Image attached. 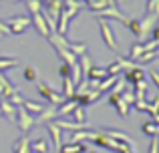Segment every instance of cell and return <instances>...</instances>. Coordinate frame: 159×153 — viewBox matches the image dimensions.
<instances>
[{"instance_id":"6da1fadb","label":"cell","mask_w":159,"mask_h":153,"mask_svg":"<svg viewBox=\"0 0 159 153\" xmlns=\"http://www.w3.org/2000/svg\"><path fill=\"white\" fill-rule=\"evenodd\" d=\"M36 87H39V93H40V97H43L44 101L48 103V105H54V107H58L62 101H65L62 93H57V91H52L51 87L47 85V83H43V81H36Z\"/></svg>"},{"instance_id":"7a4b0ae2","label":"cell","mask_w":159,"mask_h":153,"mask_svg":"<svg viewBox=\"0 0 159 153\" xmlns=\"http://www.w3.org/2000/svg\"><path fill=\"white\" fill-rule=\"evenodd\" d=\"M16 123H18V127H20V131H30L32 127L36 125V119H34V115H30L24 107H18L16 109V119H14Z\"/></svg>"},{"instance_id":"3957f363","label":"cell","mask_w":159,"mask_h":153,"mask_svg":"<svg viewBox=\"0 0 159 153\" xmlns=\"http://www.w3.org/2000/svg\"><path fill=\"white\" fill-rule=\"evenodd\" d=\"M99 28H101L103 43H105V44H107L109 48H111L113 52H117L119 48H117V40H115V34H113V28H111V24H109L105 18H99Z\"/></svg>"},{"instance_id":"277c9868","label":"cell","mask_w":159,"mask_h":153,"mask_svg":"<svg viewBox=\"0 0 159 153\" xmlns=\"http://www.w3.org/2000/svg\"><path fill=\"white\" fill-rule=\"evenodd\" d=\"M10 34H22L28 26H30V16H14V18L6 20Z\"/></svg>"},{"instance_id":"5b68a950","label":"cell","mask_w":159,"mask_h":153,"mask_svg":"<svg viewBox=\"0 0 159 153\" xmlns=\"http://www.w3.org/2000/svg\"><path fill=\"white\" fill-rule=\"evenodd\" d=\"M30 24H34L36 30H39V34L44 36V38H48V36L52 34L51 28H48V24H47V20H44V16H43V12H39V14H32Z\"/></svg>"},{"instance_id":"8992f818","label":"cell","mask_w":159,"mask_h":153,"mask_svg":"<svg viewBox=\"0 0 159 153\" xmlns=\"http://www.w3.org/2000/svg\"><path fill=\"white\" fill-rule=\"evenodd\" d=\"M95 16L97 18H117V20H121V22H125L127 20V16L121 12V8H115V6H109V8H103V10H99V12H95Z\"/></svg>"},{"instance_id":"52a82bcc","label":"cell","mask_w":159,"mask_h":153,"mask_svg":"<svg viewBox=\"0 0 159 153\" xmlns=\"http://www.w3.org/2000/svg\"><path fill=\"white\" fill-rule=\"evenodd\" d=\"M103 131H105V133L109 135V137L111 139H115L117 143H129V145H133L135 147V141H133L131 137H129L127 133H125V131H117V129H107V127H101Z\"/></svg>"},{"instance_id":"ba28073f","label":"cell","mask_w":159,"mask_h":153,"mask_svg":"<svg viewBox=\"0 0 159 153\" xmlns=\"http://www.w3.org/2000/svg\"><path fill=\"white\" fill-rule=\"evenodd\" d=\"M54 119H58V113H57V107L54 105H48L43 109V113H39L36 117V123H51Z\"/></svg>"},{"instance_id":"9c48e42d","label":"cell","mask_w":159,"mask_h":153,"mask_svg":"<svg viewBox=\"0 0 159 153\" xmlns=\"http://www.w3.org/2000/svg\"><path fill=\"white\" fill-rule=\"evenodd\" d=\"M16 109H18V107L12 105L6 97L0 99V111H2V115H6L8 121H14V119H16Z\"/></svg>"},{"instance_id":"30bf717a","label":"cell","mask_w":159,"mask_h":153,"mask_svg":"<svg viewBox=\"0 0 159 153\" xmlns=\"http://www.w3.org/2000/svg\"><path fill=\"white\" fill-rule=\"evenodd\" d=\"M125 81L131 83V85H137L139 81H143V67L137 65V67H133V69H127V71H125Z\"/></svg>"},{"instance_id":"8fae6325","label":"cell","mask_w":159,"mask_h":153,"mask_svg":"<svg viewBox=\"0 0 159 153\" xmlns=\"http://www.w3.org/2000/svg\"><path fill=\"white\" fill-rule=\"evenodd\" d=\"M85 79H105V77H109V73H107V67H97V65H91L89 69H87L85 73Z\"/></svg>"},{"instance_id":"7c38bea8","label":"cell","mask_w":159,"mask_h":153,"mask_svg":"<svg viewBox=\"0 0 159 153\" xmlns=\"http://www.w3.org/2000/svg\"><path fill=\"white\" fill-rule=\"evenodd\" d=\"M87 151V143H79V141H70L66 145H61L58 153H85Z\"/></svg>"},{"instance_id":"4fadbf2b","label":"cell","mask_w":159,"mask_h":153,"mask_svg":"<svg viewBox=\"0 0 159 153\" xmlns=\"http://www.w3.org/2000/svg\"><path fill=\"white\" fill-rule=\"evenodd\" d=\"M48 125V133H51V137H52V143H54V151L58 153V149H61V127L57 125L54 121H51V123H47Z\"/></svg>"},{"instance_id":"5bb4252c","label":"cell","mask_w":159,"mask_h":153,"mask_svg":"<svg viewBox=\"0 0 159 153\" xmlns=\"http://www.w3.org/2000/svg\"><path fill=\"white\" fill-rule=\"evenodd\" d=\"M20 107H24V109H26L30 115H39V113H43V109L47 105H44V103H40V101H28V99H24Z\"/></svg>"},{"instance_id":"9a60e30c","label":"cell","mask_w":159,"mask_h":153,"mask_svg":"<svg viewBox=\"0 0 159 153\" xmlns=\"http://www.w3.org/2000/svg\"><path fill=\"white\" fill-rule=\"evenodd\" d=\"M70 115H73L75 123H79V125H85V127H89V123H87V113H85V107L77 105L73 111H70Z\"/></svg>"},{"instance_id":"2e32d148","label":"cell","mask_w":159,"mask_h":153,"mask_svg":"<svg viewBox=\"0 0 159 153\" xmlns=\"http://www.w3.org/2000/svg\"><path fill=\"white\" fill-rule=\"evenodd\" d=\"M123 24L137 36V38H141V18H127Z\"/></svg>"},{"instance_id":"e0dca14e","label":"cell","mask_w":159,"mask_h":153,"mask_svg":"<svg viewBox=\"0 0 159 153\" xmlns=\"http://www.w3.org/2000/svg\"><path fill=\"white\" fill-rule=\"evenodd\" d=\"M30 145V153H48V143H47V139H36V141H32V143H28Z\"/></svg>"},{"instance_id":"ac0fdd59","label":"cell","mask_w":159,"mask_h":153,"mask_svg":"<svg viewBox=\"0 0 159 153\" xmlns=\"http://www.w3.org/2000/svg\"><path fill=\"white\" fill-rule=\"evenodd\" d=\"M143 52H145V48H143V43H141V40L133 43L131 51H129V61H137L141 55H143Z\"/></svg>"},{"instance_id":"d6986e66","label":"cell","mask_w":159,"mask_h":153,"mask_svg":"<svg viewBox=\"0 0 159 153\" xmlns=\"http://www.w3.org/2000/svg\"><path fill=\"white\" fill-rule=\"evenodd\" d=\"M157 56H159V48H155V51H145V52H143V55H141L137 61H139V65L143 67V65L151 63L153 59H157Z\"/></svg>"},{"instance_id":"ffe728a7","label":"cell","mask_w":159,"mask_h":153,"mask_svg":"<svg viewBox=\"0 0 159 153\" xmlns=\"http://www.w3.org/2000/svg\"><path fill=\"white\" fill-rule=\"evenodd\" d=\"M141 131H143L145 135H149V137H157V123L145 121L143 125H141Z\"/></svg>"},{"instance_id":"44dd1931","label":"cell","mask_w":159,"mask_h":153,"mask_svg":"<svg viewBox=\"0 0 159 153\" xmlns=\"http://www.w3.org/2000/svg\"><path fill=\"white\" fill-rule=\"evenodd\" d=\"M113 107L117 109V113H119L121 117H127V115H129V103H125L121 97L115 101V105H113Z\"/></svg>"},{"instance_id":"7402d4cb","label":"cell","mask_w":159,"mask_h":153,"mask_svg":"<svg viewBox=\"0 0 159 153\" xmlns=\"http://www.w3.org/2000/svg\"><path fill=\"white\" fill-rule=\"evenodd\" d=\"M14 67H16V59L14 56H0V71L14 69Z\"/></svg>"},{"instance_id":"603a6c76","label":"cell","mask_w":159,"mask_h":153,"mask_svg":"<svg viewBox=\"0 0 159 153\" xmlns=\"http://www.w3.org/2000/svg\"><path fill=\"white\" fill-rule=\"evenodd\" d=\"M145 14H153V16H157V18H159V0H147Z\"/></svg>"},{"instance_id":"cb8c5ba5","label":"cell","mask_w":159,"mask_h":153,"mask_svg":"<svg viewBox=\"0 0 159 153\" xmlns=\"http://www.w3.org/2000/svg\"><path fill=\"white\" fill-rule=\"evenodd\" d=\"M22 75H24V79H26L28 83H36V81H39V73H36L34 67H26Z\"/></svg>"},{"instance_id":"d4e9b609","label":"cell","mask_w":159,"mask_h":153,"mask_svg":"<svg viewBox=\"0 0 159 153\" xmlns=\"http://www.w3.org/2000/svg\"><path fill=\"white\" fill-rule=\"evenodd\" d=\"M26 8L32 14H39V12H43V2L40 0H26Z\"/></svg>"},{"instance_id":"484cf974","label":"cell","mask_w":159,"mask_h":153,"mask_svg":"<svg viewBox=\"0 0 159 153\" xmlns=\"http://www.w3.org/2000/svg\"><path fill=\"white\" fill-rule=\"evenodd\" d=\"M115 153H135V149H133V145H129V143H119Z\"/></svg>"},{"instance_id":"4316f807","label":"cell","mask_w":159,"mask_h":153,"mask_svg":"<svg viewBox=\"0 0 159 153\" xmlns=\"http://www.w3.org/2000/svg\"><path fill=\"white\" fill-rule=\"evenodd\" d=\"M121 69H123V67H121V63L117 61V63H113V65H111V67H107V73H109V75H119Z\"/></svg>"},{"instance_id":"83f0119b","label":"cell","mask_w":159,"mask_h":153,"mask_svg":"<svg viewBox=\"0 0 159 153\" xmlns=\"http://www.w3.org/2000/svg\"><path fill=\"white\" fill-rule=\"evenodd\" d=\"M58 73H61V77H70V65L61 63V69H58Z\"/></svg>"},{"instance_id":"f1b7e54d","label":"cell","mask_w":159,"mask_h":153,"mask_svg":"<svg viewBox=\"0 0 159 153\" xmlns=\"http://www.w3.org/2000/svg\"><path fill=\"white\" fill-rule=\"evenodd\" d=\"M10 34V28H8V24L4 22V20H0V36H8Z\"/></svg>"},{"instance_id":"f546056e","label":"cell","mask_w":159,"mask_h":153,"mask_svg":"<svg viewBox=\"0 0 159 153\" xmlns=\"http://www.w3.org/2000/svg\"><path fill=\"white\" fill-rule=\"evenodd\" d=\"M149 153H159V147H157V137H151V143H149Z\"/></svg>"},{"instance_id":"4dcf8cb0","label":"cell","mask_w":159,"mask_h":153,"mask_svg":"<svg viewBox=\"0 0 159 153\" xmlns=\"http://www.w3.org/2000/svg\"><path fill=\"white\" fill-rule=\"evenodd\" d=\"M149 77L153 79V83H155V85H157V89H159V71H155V69H151V71H149Z\"/></svg>"},{"instance_id":"1f68e13d","label":"cell","mask_w":159,"mask_h":153,"mask_svg":"<svg viewBox=\"0 0 159 153\" xmlns=\"http://www.w3.org/2000/svg\"><path fill=\"white\" fill-rule=\"evenodd\" d=\"M151 38L159 43V26H153V30H151Z\"/></svg>"},{"instance_id":"d6a6232c","label":"cell","mask_w":159,"mask_h":153,"mask_svg":"<svg viewBox=\"0 0 159 153\" xmlns=\"http://www.w3.org/2000/svg\"><path fill=\"white\" fill-rule=\"evenodd\" d=\"M107 4H109V6H115V8H119V6H117V0H107Z\"/></svg>"},{"instance_id":"836d02e7","label":"cell","mask_w":159,"mask_h":153,"mask_svg":"<svg viewBox=\"0 0 159 153\" xmlns=\"http://www.w3.org/2000/svg\"><path fill=\"white\" fill-rule=\"evenodd\" d=\"M85 153H97V151H95V149H87Z\"/></svg>"},{"instance_id":"e575fe53","label":"cell","mask_w":159,"mask_h":153,"mask_svg":"<svg viewBox=\"0 0 159 153\" xmlns=\"http://www.w3.org/2000/svg\"><path fill=\"white\" fill-rule=\"evenodd\" d=\"M12 2H18V0H12Z\"/></svg>"},{"instance_id":"d590c367","label":"cell","mask_w":159,"mask_h":153,"mask_svg":"<svg viewBox=\"0 0 159 153\" xmlns=\"http://www.w3.org/2000/svg\"><path fill=\"white\" fill-rule=\"evenodd\" d=\"M0 115H2V111H0Z\"/></svg>"}]
</instances>
